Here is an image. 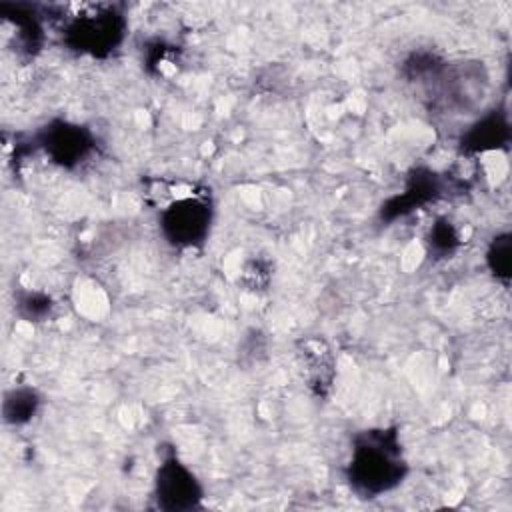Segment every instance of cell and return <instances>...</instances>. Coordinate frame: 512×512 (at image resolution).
Listing matches in <instances>:
<instances>
[{
    "label": "cell",
    "mask_w": 512,
    "mask_h": 512,
    "mask_svg": "<svg viewBox=\"0 0 512 512\" xmlns=\"http://www.w3.org/2000/svg\"><path fill=\"white\" fill-rule=\"evenodd\" d=\"M510 138L508 116L502 110H492L478 118L462 136V148L470 152H490L506 146Z\"/></svg>",
    "instance_id": "6"
},
{
    "label": "cell",
    "mask_w": 512,
    "mask_h": 512,
    "mask_svg": "<svg viewBox=\"0 0 512 512\" xmlns=\"http://www.w3.org/2000/svg\"><path fill=\"white\" fill-rule=\"evenodd\" d=\"M434 174H426V176H412V180L408 182V188L404 190V194H400L398 198L392 200V208H396L394 216H402L410 210H414L416 206L428 202L430 198H434L436 190H438V184L436 180L432 178Z\"/></svg>",
    "instance_id": "8"
},
{
    "label": "cell",
    "mask_w": 512,
    "mask_h": 512,
    "mask_svg": "<svg viewBox=\"0 0 512 512\" xmlns=\"http://www.w3.org/2000/svg\"><path fill=\"white\" fill-rule=\"evenodd\" d=\"M40 402H42V398L34 388H30V386L14 388L4 398V420L14 426L26 424L38 412Z\"/></svg>",
    "instance_id": "7"
},
{
    "label": "cell",
    "mask_w": 512,
    "mask_h": 512,
    "mask_svg": "<svg viewBox=\"0 0 512 512\" xmlns=\"http://www.w3.org/2000/svg\"><path fill=\"white\" fill-rule=\"evenodd\" d=\"M408 462L394 428H372L354 436L346 482L362 498L382 496L404 482Z\"/></svg>",
    "instance_id": "1"
},
{
    "label": "cell",
    "mask_w": 512,
    "mask_h": 512,
    "mask_svg": "<svg viewBox=\"0 0 512 512\" xmlns=\"http://www.w3.org/2000/svg\"><path fill=\"white\" fill-rule=\"evenodd\" d=\"M214 208L208 196L188 194L172 200L160 212V230L162 236L178 248H196L200 246L212 226Z\"/></svg>",
    "instance_id": "3"
},
{
    "label": "cell",
    "mask_w": 512,
    "mask_h": 512,
    "mask_svg": "<svg viewBox=\"0 0 512 512\" xmlns=\"http://www.w3.org/2000/svg\"><path fill=\"white\" fill-rule=\"evenodd\" d=\"M510 254H512V240L508 232L496 234L486 250V264L488 270L502 282H508L510 278Z\"/></svg>",
    "instance_id": "9"
},
{
    "label": "cell",
    "mask_w": 512,
    "mask_h": 512,
    "mask_svg": "<svg viewBox=\"0 0 512 512\" xmlns=\"http://www.w3.org/2000/svg\"><path fill=\"white\" fill-rule=\"evenodd\" d=\"M202 498L204 488L196 474L176 454L164 456L154 476L156 506L170 512H184L198 508Z\"/></svg>",
    "instance_id": "4"
},
{
    "label": "cell",
    "mask_w": 512,
    "mask_h": 512,
    "mask_svg": "<svg viewBox=\"0 0 512 512\" xmlns=\"http://www.w3.org/2000/svg\"><path fill=\"white\" fill-rule=\"evenodd\" d=\"M44 302H50L48 296L44 294H28L22 302H20V308L24 310L26 318H40L44 316L46 312H50V306H38V304H44Z\"/></svg>",
    "instance_id": "11"
},
{
    "label": "cell",
    "mask_w": 512,
    "mask_h": 512,
    "mask_svg": "<svg viewBox=\"0 0 512 512\" xmlns=\"http://www.w3.org/2000/svg\"><path fill=\"white\" fill-rule=\"evenodd\" d=\"M40 146L52 158V162L64 168H74L94 152L96 142L88 128L66 120H56L42 130Z\"/></svg>",
    "instance_id": "5"
},
{
    "label": "cell",
    "mask_w": 512,
    "mask_h": 512,
    "mask_svg": "<svg viewBox=\"0 0 512 512\" xmlns=\"http://www.w3.org/2000/svg\"><path fill=\"white\" fill-rule=\"evenodd\" d=\"M126 34V16L116 4H100L72 16L62 32L70 50L88 56H108Z\"/></svg>",
    "instance_id": "2"
},
{
    "label": "cell",
    "mask_w": 512,
    "mask_h": 512,
    "mask_svg": "<svg viewBox=\"0 0 512 512\" xmlns=\"http://www.w3.org/2000/svg\"><path fill=\"white\" fill-rule=\"evenodd\" d=\"M428 244H430V250H434V252L444 256V254H450L458 246V234H456V230H454V226L450 222L440 220L430 230Z\"/></svg>",
    "instance_id": "10"
}]
</instances>
